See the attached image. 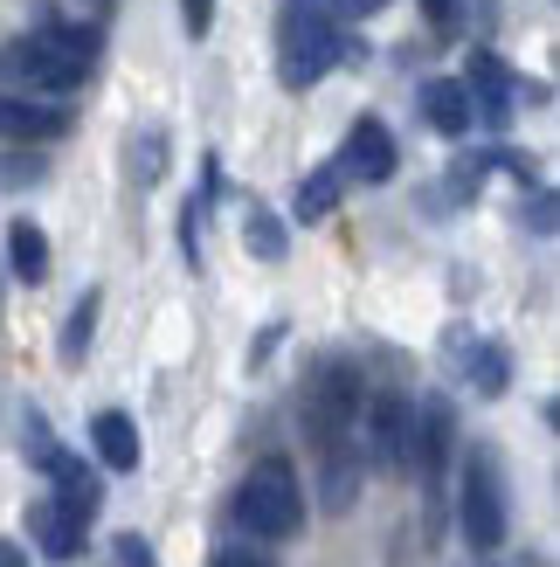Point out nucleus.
<instances>
[{
	"instance_id": "nucleus-12",
	"label": "nucleus",
	"mask_w": 560,
	"mask_h": 567,
	"mask_svg": "<svg viewBox=\"0 0 560 567\" xmlns=\"http://www.w3.org/2000/svg\"><path fill=\"white\" fill-rule=\"evenodd\" d=\"M470 111H485L491 125H506V111H512V70L498 63V55H470Z\"/></svg>"
},
{
	"instance_id": "nucleus-2",
	"label": "nucleus",
	"mask_w": 560,
	"mask_h": 567,
	"mask_svg": "<svg viewBox=\"0 0 560 567\" xmlns=\"http://www.w3.org/2000/svg\"><path fill=\"white\" fill-rule=\"evenodd\" d=\"M340 63V28L319 0H284L277 8V76L291 91H312V83Z\"/></svg>"
},
{
	"instance_id": "nucleus-3",
	"label": "nucleus",
	"mask_w": 560,
	"mask_h": 567,
	"mask_svg": "<svg viewBox=\"0 0 560 567\" xmlns=\"http://www.w3.org/2000/svg\"><path fill=\"white\" fill-rule=\"evenodd\" d=\"M236 519L257 533V540H291L304 526V492H298V471L284 457H263L257 471L236 485Z\"/></svg>"
},
{
	"instance_id": "nucleus-15",
	"label": "nucleus",
	"mask_w": 560,
	"mask_h": 567,
	"mask_svg": "<svg viewBox=\"0 0 560 567\" xmlns=\"http://www.w3.org/2000/svg\"><path fill=\"white\" fill-rule=\"evenodd\" d=\"M63 132V111L49 104H21V97H0V138H55Z\"/></svg>"
},
{
	"instance_id": "nucleus-16",
	"label": "nucleus",
	"mask_w": 560,
	"mask_h": 567,
	"mask_svg": "<svg viewBox=\"0 0 560 567\" xmlns=\"http://www.w3.org/2000/svg\"><path fill=\"white\" fill-rule=\"evenodd\" d=\"M340 166H319V174H304L298 181V221H325L332 208H340Z\"/></svg>"
},
{
	"instance_id": "nucleus-13",
	"label": "nucleus",
	"mask_w": 560,
	"mask_h": 567,
	"mask_svg": "<svg viewBox=\"0 0 560 567\" xmlns=\"http://www.w3.org/2000/svg\"><path fill=\"white\" fill-rule=\"evenodd\" d=\"M91 443H97L104 471H138V430H132V415L104 409V415L91 422Z\"/></svg>"
},
{
	"instance_id": "nucleus-4",
	"label": "nucleus",
	"mask_w": 560,
	"mask_h": 567,
	"mask_svg": "<svg viewBox=\"0 0 560 567\" xmlns=\"http://www.w3.org/2000/svg\"><path fill=\"white\" fill-rule=\"evenodd\" d=\"M457 519H464V540L478 547V554L506 547L512 505H506V477H498V457H491V450H470V464H464V498H457Z\"/></svg>"
},
{
	"instance_id": "nucleus-6",
	"label": "nucleus",
	"mask_w": 560,
	"mask_h": 567,
	"mask_svg": "<svg viewBox=\"0 0 560 567\" xmlns=\"http://www.w3.org/2000/svg\"><path fill=\"white\" fill-rule=\"evenodd\" d=\"M450 430H457L450 402H436V394H429L423 409H408V464L402 471H415L429 492L443 485V464H450Z\"/></svg>"
},
{
	"instance_id": "nucleus-9",
	"label": "nucleus",
	"mask_w": 560,
	"mask_h": 567,
	"mask_svg": "<svg viewBox=\"0 0 560 567\" xmlns=\"http://www.w3.org/2000/svg\"><path fill=\"white\" fill-rule=\"evenodd\" d=\"M83 526H91V519H76L70 505H55V498L28 505V540H35L49 560H76L83 554Z\"/></svg>"
},
{
	"instance_id": "nucleus-21",
	"label": "nucleus",
	"mask_w": 560,
	"mask_h": 567,
	"mask_svg": "<svg viewBox=\"0 0 560 567\" xmlns=\"http://www.w3.org/2000/svg\"><path fill=\"white\" fill-rule=\"evenodd\" d=\"M111 567H159V560H153V547L138 540V533H125V540L111 547Z\"/></svg>"
},
{
	"instance_id": "nucleus-18",
	"label": "nucleus",
	"mask_w": 560,
	"mask_h": 567,
	"mask_svg": "<svg viewBox=\"0 0 560 567\" xmlns=\"http://www.w3.org/2000/svg\"><path fill=\"white\" fill-rule=\"evenodd\" d=\"M97 305H104L97 291H83L76 311H70V326H63V360H70V367L83 360V347H91V332H97Z\"/></svg>"
},
{
	"instance_id": "nucleus-7",
	"label": "nucleus",
	"mask_w": 560,
	"mask_h": 567,
	"mask_svg": "<svg viewBox=\"0 0 560 567\" xmlns=\"http://www.w3.org/2000/svg\"><path fill=\"white\" fill-rule=\"evenodd\" d=\"M360 430H367V464L374 471H402L408 464V402L402 394H367Z\"/></svg>"
},
{
	"instance_id": "nucleus-27",
	"label": "nucleus",
	"mask_w": 560,
	"mask_h": 567,
	"mask_svg": "<svg viewBox=\"0 0 560 567\" xmlns=\"http://www.w3.org/2000/svg\"><path fill=\"white\" fill-rule=\"evenodd\" d=\"M0 567H21V554H14V547H8V540H0Z\"/></svg>"
},
{
	"instance_id": "nucleus-10",
	"label": "nucleus",
	"mask_w": 560,
	"mask_h": 567,
	"mask_svg": "<svg viewBox=\"0 0 560 567\" xmlns=\"http://www.w3.org/2000/svg\"><path fill=\"white\" fill-rule=\"evenodd\" d=\"M423 118H429L443 138H464L478 111H470V91H464L457 76H429V83H423Z\"/></svg>"
},
{
	"instance_id": "nucleus-20",
	"label": "nucleus",
	"mask_w": 560,
	"mask_h": 567,
	"mask_svg": "<svg viewBox=\"0 0 560 567\" xmlns=\"http://www.w3.org/2000/svg\"><path fill=\"white\" fill-rule=\"evenodd\" d=\"M49 35L63 42L70 55H83V63H97V28H76V21H49Z\"/></svg>"
},
{
	"instance_id": "nucleus-22",
	"label": "nucleus",
	"mask_w": 560,
	"mask_h": 567,
	"mask_svg": "<svg viewBox=\"0 0 560 567\" xmlns=\"http://www.w3.org/2000/svg\"><path fill=\"white\" fill-rule=\"evenodd\" d=\"M21 450H28L35 464H49V457H55V436H49V422H42V415H28V436H21Z\"/></svg>"
},
{
	"instance_id": "nucleus-23",
	"label": "nucleus",
	"mask_w": 560,
	"mask_h": 567,
	"mask_svg": "<svg viewBox=\"0 0 560 567\" xmlns=\"http://www.w3.org/2000/svg\"><path fill=\"white\" fill-rule=\"evenodd\" d=\"M208 567H277L263 547H215V560Z\"/></svg>"
},
{
	"instance_id": "nucleus-19",
	"label": "nucleus",
	"mask_w": 560,
	"mask_h": 567,
	"mask_svg": "<svg viewBox=\"0 0 560 567\" xmlns=\"http://www.w3.org/2000/svg\"><path fill=\"white\" fill-rule=\"evenodd\" d=\"M470 381L478 394H506V347H470Z\"/></svg>"
},
{
	"instance_id": "nucleus-14",
	"label": "nucleus",
	"mask_w": 560,
	"mask_h": 567,
	"mask_svg": "<svg viewBox=\"0 0 560 567\" xmlns=\"http://www.w3.org/2000/svg\"><path fill=\"white\" fill-rule=\"evenodd\" d=\"M8 264H14V277L21 284H42L49 277V236L35 229V221H8Z\"/></svg>"
},
{
	"instance_id": "nucleus-26",
	"label": "nucleus",
	"mask_w": 560,
	"mask_h": 567,
	"mask_svg": "<svg viewBox=\"0 0 560 567\" xmlns=\"http://www.w3.org/2000/svg\"><path fill=\"white\" fill-rule=\"evenodd\" d=\"M423 8H429L436 28H457V0H423Z\"/></svg>"
},
{
	"instance_id": "nucleus-11",
	"label": "nucleus",
	"mask_w": 560,
	"mask_h": 567,
	"mask_svg": "<svg viewBox=\"0 0 560 567\" xmlns=\"http://www.w3.org/2000/svg\"><path fill=\"white\" fill-rule=\"evenodd\" d=\"M42 471L55 477V505H70L76 519H91L97 505H104V485H97V471H83V464L70 457V450H55V457H49Z\"/></svg>"
},
{
	"instance_id": "nucleus-1",
	"label": "nucleus",
	"mask_w": 560,
	"mask_h": 567,
	"mask_svg": "<svg viewBox=\"0 0 560 567\" xmlns=\"http://www.w3.org/2000/svg\"><path fill=\"white\" fill-rule=\"evenodd\" d=\"M360 409H367V381L353 360H319V374L304 381V436L319 457L332 450H360Z\"/></svg>"
},
{
	"instance_id": "nucleus-17",
	"label": "nucleus",
	"mask_w": 560,
	"mask_h": 567,
	"mask_svg": "<svg viewBox=\"0 0 560 567\" xmlns=\"http://www.w3.org/2000/svg\"><path fill=\"white\" fill-rule=\"evenodd\" d=\"M242 243L257 249L263 264H284V221H277L263 202H249V215H242Z\"/></svg>"
},
{
	"instance_id": "nucleus-8",
	"label": "nucleus",
	"mask_w": 560,
	"mask_h": 567,
	"mask_svg": "<svg viewBox=\"0 0 560 567\" xmlns=\"http://www.w3.org/2000/svg\"><path fill=\"white\" fill-rule=\"evenodd\" d=\"M395 174V138H387L381 118H360L346 132V153H340V181H387Z\"/></svg>"
},
{
	"instance_id": "nucleus-25",
	"label": "nucleus",
	"mask_w": 560,
	"mask_h": 567,
	"mask_svg": "<svg viewBox=\"0 0 560 567\" xmlns=\"http://www.w3.org/2000/svg\"><path fill=\"white\" fill-rule=\"evenodd\" d=\"M319 8H325V14H346V21H360V14H381L387 0H319Z\"/></svg>"
},
{
	"instance_id": "nucleus-24",
	"label": "nucleus",
	"mask_w": 560,
	"mask_h": 567,
	"mask_svg": "<svg viewBox=\"0 0 560 567\" xmlns=\"http://www.w3.org/2000/svg\"><path fill=\"white\" fill-rule=\"evenodd\" d=\"M180 21H187V35L201 42L208 28H215V0H180Z\"/></svg>"
},
{
	"instance_id": "nucleus-5",
	"label": "nucleus",
	"mask_w": 560,
	"mask_h": 567,
	"mask_svg": "<svg viewBox=\"0 0 560 567\" xmlns=\"http://www.w3.org/2000/svg\"><path fill=\"white\" fill-rule=\"evenodd\" d=\"M0 76L8 83H28V91H49V97H70L83 76H91V63L83 55H70L63 42L49 35V28H35V35H21L0 49Z\"/></svg>"
}]
</instances>
